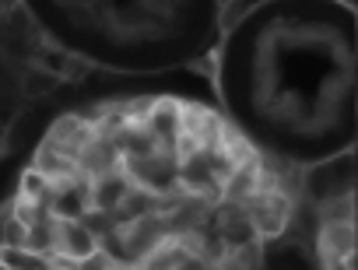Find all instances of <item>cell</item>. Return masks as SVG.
Wrapping results in <instances>:
<instances>
[{
    "label": "cell",
    "mask_w": 358,
    "mask_h": 270,
    "mask_svg": "<svg viewBox=\"0 0 358 270\" xmlns=\"http://www.w3.org/2000/svg\"><path fill=\"white\" fill-rule=\"evenodd\" d=\"M246 214L260 239H278L292 221V197L285 186H260V193L246 204Z\"/></svg>",
    "instance_id": "obj_1"
},
{
    "label": "cell",
    "mask_w": 358,
    "mask_h": 270,
    "mask_svg": "<svg viewBox=\"0 0 358 270\" xmlns=\"http://www.w3.org/2000/svg\"><path fill=\"white\" fill-rule=\"evenodd\" d=\"M316 253H320L323 270H327V267H341V263H355V260H358V232H355V221L320 225V232H316Z\"/></svg>",
    "instance_id": "obj_2"
},
{
    "label": "cell",
    "mask_w": 358,
    "mask_h": 270,
    "mask_svg": "<svg viewBox=\"0 0 358 270\" xmlns=\"http://www.w3.org/2000/svg\"><path fill=\"white\" fill-rule=\"evenodd\" d=\"M215 235L222 239L225 253H246L260 239L253 221H250V214H246V207L229 204V200H222V207L215 211Z\"/></svg>",
    "instance_id": "obj_3"
},
{
    "label": "cell",
    "mask_w": 358,
    "mask_h": 270,
    "mask_svg": "<svg viewBox=\"0 0 358 270\" xmlns=\"http://www.w3.org/2000/svg\"><path fill=\"white\" fill-rule=\"evenodd\" d=\"M330 221H355V197L351 193H330L320 204V225Z\"/></svg>",
    "instance_id": "obj_4"
},
{
    "label": "cell",
    "mask_w": 358,
    "mask_h": 270,
    "mask_svg": "<svg viewBox=\"0 0 358 270\" xmlns=\"http://www.w3.org/2000/svg\"><path fill=\"white\" fill-rule=\"evenodd\" d=\"M218 270H250V267H246V263H243L239 256H232V253H229V256H225V260L218 263Z\"/></svg>",
    "instance_id": "obj_5"
},
{
    "label": "cell",
    "mask_w": 358,
    "mask_h": 270,
    "mask_svg": "<svg viewBox=\"0 0 358 270\" xmlns=\"http://www.w3.org/2000/svg\"><path fill=\"white\" fill-rule=\"evenodd\" d=\"M327 270H355V263H341V267H327Z\"/></svg>",
    "instance_id": "obj_6"
},
{
    "label": "cell",
    "mask_w": 358,
    "mask_h": 270,
    "mask_svg": "<svg viewBox=\"0 0 358 270\" xmlns=\"http://www.w3.org/2000/svg\"><path fill=\"white\" fill-rule=\"evenodd\" d=\"M0 102H4V95H0Z\"/></svg>",
    "instance_id": "obj_7"
}]
</instances>
